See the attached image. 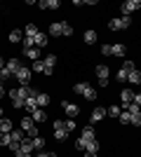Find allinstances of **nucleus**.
I'll use <instances>...</instances> for the list:
<instances>
[{
	"instance_id": "f257e3e1",
	"label": "nucleus",
	"mask_w": 141,
	"mask_h": 157,
	"mask_svg": "<svg viewBox=\"0 0 141 157\" xmlns=\"http://www.w3.org/2000/svg\"><path fill=\"white\" fill-rule=\"evenodd\" d=\"M73 92L80 94V96H85L87 101H96V89L89 87V85H85V82H78V85L73 87Z\"/></svg>"
},
{
	"instance_id": "f03ea898",
	"label": "nucleus",
	"mask_w": 141,
	"mask_h": 157,
	"mask_svg": "<svg viewBox=\"0 0 141 157\" xmlns=\"http://www.w3.org/2000/svg\"><path fill=\"white\" fill-rule=\"evenodd\" d=\"M92 138H96L94 136V129H92V124H87L85 129H82V136L75 141V148L78 150H85V145H87V141H92Z\"/></svg>"
},
{
	"instance_id": "7ed1b4c3",
	"label": "nucleus",
	"mask_w": 141,
	"mask_h": 157,
	"mask_svg": "<svg viewBox=\"0 0 141 157\" xmlns=\"http://www.w3.org/2000/svg\"><path fill=\"white\" fill-rule=\"evenodd\" d=\"M14 78H17V82H19V87H26L28 82H31V68H28V66H21L19 71L14 73Z\"/></svg>"
},
{
	"instance_id": "20e7f679",
	"label": "nucleus",
	"mask_w": 141,
	"mask_h": 157,
	"mask_svg": "<svg viewBox=\"0 0 141 157\" xmlns=\"http://www.w3.org/2000/svg\"><path fill=\"white\" fill-rule=\"evenodd\" d=\"M127 26H132V19H129V17H118V19L108 21V28H111V31H122V28H127Z\"/></svg>"
},
{
	"instance_id": "39448f33",
	"label": "nucleus",
	"mask_w": 141,
	"mask_h": 157,
	"mask_svg": "<svg viewBox=\"0 0 141 157\" xmlns=\"http://www.w3.org/2000/svg\"><path fill=\"white\" fill-rule=\"evenodd\" d=\"M21 129L28 134V138H35V136H38V127H35L33 117H21Z\"/></svg>"
},
{
	"instance_id": "423d86ee",
	"label": "nucleus",
	"mask_w": 141,
	"mask_h": 157,
	"mask_svg": "<svg viewBox=\"0 0 141 157\" xmlns=\"http://www.w3.org/2000/svg\"><path fill=\"white\" fill-rule=\"evenodd\" d=\"M141 7L139 0H127V2H122V17H129V12H136Z\"/></svg>"
},
{
	"instance_id": "0eeeda50",
	"label": "nucleus",
	"mask_w": 141,
	"mask_h": 157,
	"mask_svg": "<svg viewBox=\"0 0 141 157\" xmlns=\"http://www.w3.org/2000/svg\"><path fill=\"white\" fill-rule=\"evenodd\" d=\"M61 108H64V113H66V115H68L71 120L80 115V108H78L75 103H68V101H64V103H61Z\"/></svg>"
},
{
	"instance_id": "6e6552de",
	"label": "nucleus",
	"mask_w": 141,
	"mask_h": 157,
	"mask_svg": "<svg viewBox=\"0 0 141 157\" xmlns=\"http://www.w3.org/2000/svg\"><path fill=\"white\" fill-rule=\"evenodd\" d=\"M132 71H134V63H132V61H125V63H122V68L118 71V80H120V82H125V80H127V75H129Z\"/></svg>"
},
{
	"instance_id": "1a4fd4ad",
	"label": "nucleus",
	"mask_w": 141,
	"mask_h": 157,
	"mask_svg": "<svg viewBox=\"0 0 141 157\" xmlns=\"http://www.w3.org/2000/svg\"><path fill=\"white\" fill-rule=\"evenodd\" d=\"M66 21H57V24H52V26H49V35H52V38H57V35H64V31H66Z\"/></svg>"
},
{
	"instance_id": "9d476101",
	"label": "nucleus",
	"mask_w": 141,
	"mask_h": 157,
	"mask_svg": "<svg viewBox=\"0 0 141 157\" xmlns=\"http://www.w3.org/2000/svg\"><path fill=\"white\" fill-rule=\"evenodd\" d=\"M10 98H12V105H14V108H24V105H26V98L21 96L17 89H12V92H10Z\"/></svg>"
},
{
	"instance_id": "9b49d317",
	"label": "nucleus",
	"mask_w": 141,
	"mask_h": 157,
	"mask_svg": "<svg viewBox=\"0 0 141 157\" xmlns=\"http://www.w3.org/2000/svg\"><path fill=\"white\" fill-rule=\"evenodd\" d=\"M17 92H19L24 98H35V96H38V92H35L31 85H26V87H17Z\"/></svg>"
},
{
	"instance_id": "f8f14e48",
	"label": "nucleus",
	"mask_w": 141,
	"mask_h": 157,
	"mask_svg": "<svg viewBox=\"0 0 141 157\" xmlns=\"http://www.w3.org/2000/svg\"><path fill=\"white\" fill-rule=\"evenodd\" d=\"M104 117H106V108H101V105H99V108H94V110H92V120H89V124L101 122Z\"/></svg>"
},
{
	"instance_id": "ddd939ff",
	"label": "nucleus",
	"mask_w": 141,
	"mask_h": 157,
	"mask_svg": "<svg viewBox=\"0 0 141 157\" xmlns=\"http://www.w3.org/2000/svg\"><path fill=\"white\" fill-rule=\"evenodd\" d=\"M42 63H45V75H52L54 63H57V56H54V54H49L47 59H42Z\"/></svg>"
},
{
	"instance_id": "4468645a",
	"label": "nucleus",
	"mask_w": 141,
	"mask_h": 157,
	"mask_svg": "<svg viewBox=\"0 0 141 157\" xmlns=\"http://www.w3.org/2000/svg\"><path fill=\"white\" fill-rule=\"evenodd\" d=\"M120 98H122V108H127L129 103H134V92H129V89H122Z\"/></svg>"
},
{
	"instance_id": "2eb2a0df",
	"label": "nucleus",
	"mask_w": 141,
	"mask_h": 157,
	"mask_svg": "<svg viewBox=\"0 0 141 157\" xmlns=\"http://www.w3.org/2000/svg\"><path fill=\"white\" fill-rule=\"evenodd\" d=\"M96 78H99V82H101V80H108V78H111V68L104 66V63L96 66Z\"/></svg>"
},
{
	"instance_id": "dca6fc26",
	"label": "nucleus",
	"mask_w": 141,
	"mask_h": 157,
	"mask_svg": "<svg viewBox=\"0 0 141 157\" xmlns=\"http://www.w3.org/2000/svg\"><path fill=\"white\" fill-rule=\"evenodd\" d=\"M35 103H38V108H45V105L52 103V98L47 96L45 92H38V96H35Z\"/></svg>"
},
{
	"instance_id": "f3484780",
	"label": "nucleus",
	"mask_w": 141,
	"mask_h": 157,
	"mask_svg": "<svg viewBox=\"0 0 141 157\" xmlns=\"http://www.w3.org/2000/svg\"><path fill=\"white\" fill-rule=\"evenodd\" d=\"M59 0H40L38 2V7H42V10H59Z\"/></svg>"
},
{
	"instance_id": "a211bd4d",
	"label": "nucleus",
	"mask_w": 141,
	"mask_h": 157,
	"mask_svg": "<svg viewBox=\"0 0 141 157\" xmlns=\"http://www.w3.org/2000/svg\"><path fill=\"white\" fill-rule=\"evenodd\" d=\"M24 54H26L28 59H33V61L40 59V49H38V47H24Z\"/></svg>"
},
{
	"instance_id": "6ab92c4d",
	"label": "nucleus",
	"mask_w": 141,
	"mask_h": 157,
	"mask_svg": "<svg viewBox=\"0 0 141 157\" xmlns=\"http://www.w3.org/2000/svg\"><path fill=\"white\" fill-rule=\"evenodd\" d=\"M85 150H87V155H96V152H99V141H96V138L87 141V145H85Z\"/></svg>"
},
{
	"instance_id": "aec40b11",
	"label": "nucleus",
	"mask_w": 141,
	"mask_h": 157,
	"mask_svg": "<svg viewBox=\"0 0 141 157\" xmlns=\"http://www.w3.org/2000/svg\"><path fill=\"white\" fill-rule=\"evenodd\" d=\"M7 71H10V73H12V75H14V73H17V71H19V68H21V61L19 59H10V61H7Z\"/></svg>"
},
{
	"instance_id": "412c9836",
	"label": "nucleus",
	"mask_w": 141,
	"mask_h": 157,
	"mask_svg": "<svg viewBox=\"0 0 141 157\" xmlns=\"http://www.w3.org/2000/svg\"><path fill=\"white\" fill-rule=\"evenodd\" d=\"M127 82H132V85H141V71H136V68H134V71L127 75Z\"/></svg>"
},
{
	"instance_id": "4be33fe9",
	"label": "nucleus",
	"mask_w": 141,
	"mask_h": 157,
	"mask_svg": "<svg viewBox=\"0 0 141 157\" xmlns=\"http://www.w3.org/2000/svg\"><path fill=\"white\" fill-rule=\"evenodd\" d=\"M19 152H28V155H31V152H33V138H24V141H21V150Z\"/></svg>"
},
{
	"instance_id": "5701e85b",
	"label": "nucleus",
	"mask_w": 141,
	"mask_h": 157,
	"mask_svg": "<svg viewBox=\"0 0 141 157\" xmlns=\"http://www.w3.org/2000/svg\"><path fill=\"white\" fill-rule=\"evenodd\" d=\"M111 56H125V45H111Z\"/></svg>"
},
{
	"instance_id": "b1692460",
	"label": "nucleus",
	"mask_w": 141,
	"mask_h": 157,
	"mask_svg": "<svg viewBox=\"0 0 141 157\" xmlns=\"http://www.w3.org/2000/svg\"><path fill=\"white\" fill-rule=\"evenodd\" d=\"M10 42H14V45H17V42H24V33L14 28V31L10 33Z\"/></svg>"
},
{
	"instance_id": "393cba45",
	"label": "nucleus",
	"mask_w": 141,
	"mask_h": 157,
	"mask_svg": "<svg viewBox=\"0 0 141 157\" xmlns=\"http://www.w3.org/2000/svg\"><path fill=\"white\" fill-rule=\"evenodd\" d=\"M33 42H35V47L40 49V47H45V45H47V35H45V33H38V35L33 38Z\"/></svg>"
},
{
	"instance_id": "a878e982",
	"label": "nucleus",
	"mask_w": 141,
	"mask_h": 157,
	"mask_svg": "<svg viewBox=\"0 0 141 157\" xmlns=\"http://www.w3.org/2000/svg\"><path fill=\"white\" fill-rule=\"evenodd\" d=\"M82 38H85V42H87V45H92V42H96V38H99V35H96V31H85V35H82Z\"/></svg>"
},
{
	"instance_id": "bb28decb",
	"label": "nucleus",
	"mask_w": 141,
	"mask_h": 157,
	"mask_svg": "<svg viewBox=\"0 0 141 157\" xmlns=\"http://www.w3.org/2000/svg\"><path fill=\"white\" fill-rule=\"evenodd\" d=\"M47 120V113L42 110V108H38V110L33 113V122H45Z\"/></svg>"
},
{
	"instance_id": "cd10ccee",
	"label": "nucleus",
	"mask_w": 141,
	"mask_h": 157,
	"mask_svg": "<svg viewBox=\"0 0 141 157\" xmlns=\"http://www.w3.org/2000/svg\"><path fill=\"white\" fill-rule=\"evenodd\" d=\"M24 108H26V110L33 115V113L38 110V103H35V98H26V105H24Z\"/></svg>"
},
{
	"instance_id": "c85d7f7f",
	"label": "nucleus",
	"mask_w": 141,
	"mask_h": 157,
	"mask_svg": "<svg viewBox=\"0 0 141 157\" xmlns=\"http://www.w3.org/2000/svg\"><path fill=\"white\" fill-rule=\"evenodd\" d=\"M54 138L64 143V141H66V138H68V131H66V129H54Z\"/></svg>"
},
{
	"instance_id": "c756f323",
	"label": "nucleus",
	"mask_w": 141,
	"mask_h": 157,
	"mask_svg": "<svg viewBox=\"0 0 141 157\" xmlns=\"http://www.w3.org/2000/svg\"><path fill=\"white\" fill-rule=\"evenodd\" d=\"M125 110H127L129 115H132V117H136V115H141V108H139V105H136V103H129L127 108H125Z\"/></svg>"
},
{
	"instance_id": "7c9ffc66",
	"label": "nucleus",
	"mask_w": 141,
	"mask_h": 157,
	"mask_svg": "<svg viewBox=\"0 0 141 157\" xmlns=\"http://www.w3.org/2000/svg\"><path fill=\"white\" fill-rule=\"evenodd\" d=\"M24 33H26V38H35L40 31H38V26H33V24H31V26H26V31H24Z\"/></svg>"
},
{
	"instance_id": "2f4dec72",
	"label": "nucleus",
	"mask_w": 141,
	"mask_h": 157,
	"mask_svg": "<svg viewBox=\"0 0 141 157\" xmlns=\"http://www.w3.org/2000/svg\"><path fill=\"white\" fill-rule=\"evenodd\" d=\"M0 131H2V134H12V122H10V120H2Z\"/></svg>"
},
{
	"instance_id": "473e14b6",
	"label": "nucleus",
	"mask_w": 141,
	"mask_h": 157,
	"mask_svg": "<svg viewBox=\"0 0 141 157\" xmlns=\"http://www.w3.org/2000/svg\"><path fill=\"white\" fill-rule=\"evenodd\" d=\"M118 120H120L122 124H132V115H129L127 110H122V113H120V117H118Z\"/></svg>"
},
{
	"instance_id": "72a5a7b5",
	"label": "nucleus",
	"mask_w": 141,
	"mask_h": 157,
	"mask_svg": "<svg viewBox=\"0 0 141 157\" xmlns=\"http://www.w3.org/2000/svg\"><path fill=\"white\" fill-rule=\"evenodd\" d=\"M33 148H35V150H42V148H45V138H42V136H35L33 138Z\"/></svg>"
},
{
	"instance_id": "f704fd0d",
	"label": "nucleus",
	"mask_w": 141,
	"mask_h": 157,
	"mask_svg": "<svg viewBox=\"0 0 141 157\" xmlns=\"http://www.w3.org/2000/svg\"><path fill=\"white\" fill-rule=\"evenodd\" d=\"M10 141H12V136H10V134H2V131H0V145H2V148H7V145H10Z\"/></svg>"
},
{
	"instance_id": "c9c22d12",
	"label": "nucleus",
	"mask_w": 141,
	"mask_h": 157,
	"mask_svg": "<svg viewBox=\"0 0 141 157\" xmlns=\"http://www.w3.org/2000/svg\"><path fill=\"white\" fill-rule=\"evenodd\" d=\"M10 78H14V75H12V73H10V71H7V66H5V68L0 71V82H7V80H10Z\"/></svg>"
},
{
	"instance_id": "e433bc0d",
	"label": "nucleus",
	"mask_w": 141,
	"mask_h": 157,
	"mask_svg": "<svg viewBox=\"0 0 141 157\" xmlns=\"http://www.w3.org/2000/svg\"><path fill=\"white\" fill-rule=\"evenodd\" d=\"M33 73H45V63H42L40 59L33 61Z\"/></svg>"
},
{
	"instance_id": "4c0bfd02",
	"label": "nucleus",
	"mask_w": 141,
	"mask_h": 157,
	"mask_svg": "<svg viewBox=\"0 0 141 157\" xmlns=\"http://www.w3.org/2000/svg\"><path fill=\"white\" fill-rule=\"evenodd\" d=\"M106 113H108V115H111V117H120V113H122V110H120V108H118V105H111V108H108Z\"/></svg>"
},
{
	"instance_id": "58836bf2",
	"label": "nucleus",
	"mask_w": 141,
	"mask_h": 157,
	"mask_svg": "<svg viewBox=\"0 0 141 157\" xmlns=\"http://www.w3.org/2000/svg\"><path fill=\"white\" fill-rule=\"evenodd\" d=\"M7 148H10V150H12L14 155H17V152L21 150V143H19V141H10V145H7Z\"/></svg>"
},
{
	"instance_id": "ea45409f",
	"label": "nucleus",
	"mask_w": 141,
	"mask_h": 157,
	"mask_svg": "<svg viewBox=\"0 0 141 157\" xmlns=\"http://www.w3.org/2000/svg\"><path fill=\"white\" fill-rule=\"evenodd\" d=\"M10 136H12V141H19V143L24 141V134H21L19 129H12V134H10Z\"/></svg>"
},
{
	"instance_id": "a19ab883",
	"label": "nucleus",
	"mask_w": 141,
	"mask_h": 157,
	"mask_svg": "<svg viewBox=\"0 0 141 157\" xmlns=\"http://www.w3.org/2000/svg\"><path fill=\"white\" fill-rule=\"evenodd\" d=\"M64 127H66V131H68V134H71V131L75 129V122H73V120H71V117H68V120H64Z\"/></svg>"
},
{
	"instance_id": "79ce46f5",
	"label": "nucleus",
	"mask_w": 141,
	"mask_h": 157,
	"mask_svg": "<svg viewBox=\"0 0 141 157\" xmlns=\"http://www.w3.org/2000/svg\"><path fill=\"white\" fill-rule=\"evenodd\" d=\"M101 54H106V56H111V45H104V47H101Z\"/></svg>"
},
{
	"instance_id": "37998d69",
	"label": "nucleus",
	"mask_w": 141,
	"mask_h": 157,
	"mask_svg": "<svg viewBox=\"0 0 141 157\" xmlns=\"http://www.w3.org/2000/svg\"><path fill=\"white\" fill-rule=\"evenodd\" d=\"M35 157H57V155H52V152H45V150H40Z\"/></svg>"
},
{
	"instance_id": "c03bdc74",
	"label": "nucleus",
	"mask_w": 141,
	"mask_h": 157,
	"mask_svg": "<svg viewBox=\"0 0 141 157\" xmlns=\"http://www.w3.org/2000/svg\"><path fill=\"white\" fill-rule=\"evenodd\" d=\"M134 103H136V105L141 108V94H134Z\"/></svg>"
},
{
	"instance_id": "a18cd8bd",
	"label": "nucleus",
	"mask_w": 141,
	"mask_h": 157,
	"mask_svg": "<svg viewBox=\"0 0 141 157\" xmlns=\"http://www.w3.org/2000/svg\"><path fill=\"white\" fill-rule=\"evenodd\" d=\"M14 157H31V155H28V152H17Z\"/></svg>"
},
{
	"instance_id": "49530a36",
	"label": "nucleus",
	"mask_w": 141,
	"mask_h": 157,
	"mask_svg": "<svg viewBox=\"0 0 141 157\" xmlns=\"http://www.w3.org/2000/svg\"><path fill=\"white\" fill-rule=\"evenodd\" d=\"M5 96V87H2V82H0V98Z\"/></svg>"
},
{
	"instance_id": "de8ad7c7",
	"label": "nucleus",
	"mask_w": 141,
	"mask_h": 157,
	"mask_svg": "<svg viewBox=\"0 0 141 157\" xmlns=\"http://www.w3.org/2000/svg\"><path fill=\"white\" fill-rule=\"evenodd\" d=\"M0 124H2V110H0Z\"/></svg>"
},
{
	"instance_id": "09e8293b",
	"label": "nucleus",
	"mask_w": 141,
	"mask_h": 157,
	"mask_svg": "<svg viewBox=\"0 0 141 157\" xmlns=\"http://www.w3.org/2000/svg\"><path fill=\"white\" fill-rule=\"evenodd\" d=\"M87 157H96V155H87Z\"/></svg>"
},
{
	"instance_id": "8fccbe9b",
	"label": "nucleus",
	"mask_w": 141,
	"mask_h": 157,
	"mask_svg": "<svg viewBox=\"0 0 141 157\" xmlns=\"http://www.w3.org/2000/svg\"><path fill=\"white\" fill-rule=\"evenodd\" d=\"M139 94H141V85H139Z\"/></svg>"
}]
</instances>
